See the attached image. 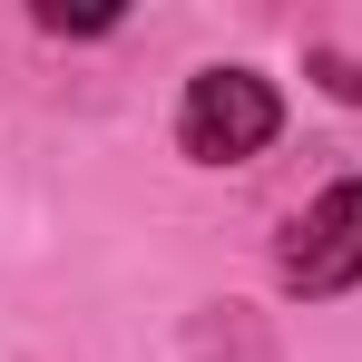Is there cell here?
<instances>
[{"mask_svg":"<svg viewBox=\"0 0 362 362\" xmlns=\"http://www.w3.org/2000/svg\"><path fill=\"white\" fill-rule=\"evenodd\" d=\"M274 274H284V294H303V303L353 294V284H362V177H333L294 226H284Z\"/></svg>","mask_w":362,"mask_h":362,"instance_id":"7a4b0ae2","label":"cell"},{"mask_svg":"<svg viewBox=\"0 0 362 362\" xmlns=\"http://www.w3.org/2000/svg\"><path fill=\"white\" fill-rule=\"evenodd\" d=\"M284 137V98L264 69H196L177 98V147L196 167H245Z\"/></svg>","mask_w":362,"mask_h":362,"instance_id":"6da1fadb","label":"cell"},{"mask_svg":"<svg viewBox=\"0 0 362 362\" xmlns=\"http://www.w3.org/2000/svg\"><path fill=\"white\" fill-rule=\"evenodd\" d=\"M303 69H313V78H323V88L343 98V108H362V59H343L333 40H313V49H303Z\"/></svg>","mask_w":362,"mask_h":362,"instance_id":"277c9868","label":"cell"},{"mask_svg":"<svg viewBox=\"0 0 362 362\" xmlns=\"http://www.w3.org/2000/svg\"><path fill=\"white\" fill-rule=\"evenodd\" d=\"M30 20H40L49 40H108V30H118V10H69V0H40Z\"/></svg>","mask_w":362,"mask_h":362,"instance_id":"3957f363","label":"cell"}]
</instances>
